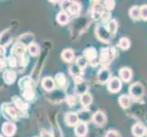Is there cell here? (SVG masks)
<instances>
[{
	"label": "cell",
	"mask_w": 147,
	"mask_h": 137,
	"mask_svg": "<svg viewBox=\"0 0 147 137\" xmlns=\"http://www.w3.org/2000/svg\"><path fill=\"white\" fill-rule=\"evenodd\" d=\"M131 132L134 137H144L146 134V128L143 124L137 123L133 125Z\"/></svg>",
	"instance_id": "8fae6325"
},
{
	"label": "cell",
	"mask_w": 147,
	"mask_h": 137,
	"mask_svg": "<svg viewBox=\"0 0 147 137\" xmlns=\"http://www.w3.org/2000/svg\"><path fill=\"white\" fill-rule=\"evenodd\" d=\"M61 58L64 61L66 62H70L72 61V59L74 58V51L70 49H67L62 51L61 53Z\"/></svg>",
	"instance_id": "7402d4cb"
},
{
	"label": "cell",
	"mask_w": 147,
	"mask_h": 137,
	"mask_svg": "<svg viewBox=\"0 0 147 137\" xmlns=\"http://www.w3.org/2000/svg\"><path fill=\"white\" fill-rule=\"evenodd\" d=\"M131 98L129 97L128 95H125V94H123L120 96L119 98V104L120 106L123 109H128L130 106H131Z\"/></svg>",
	"instance_id": "d6986e66"
},
{
	"label": "cell",
	"mask_w": 147,
	"mask_h": 137,
	"mask_svg": "<svg viewBox=\"0 0 147 137\" xmlns=\"http://www.w3.org/2000/svg\"><path fill=\"white\" fill-rule=\"evenodd\" d=\"M80 103H82L83 106L87 107V106L90 105L92 103V97L89 92H86L82 95H80Z\"/></svg>",
	"instance_id": "d4e9b609"
},
{
	"label": "cell",
	"mask_w": 147,
	"mask_h": 137,
	"mask_svg": "<svg viewBox=\"0 0 147 137\" xmlns=\"http://www.w3.org/2000/svg\"><path fill=\"white\" fill-rule=\"evenodd\" d=\"M26 47L27 46H25L24 44L20 42H17L12 48V56H15V57H21V56L24 55L25 51H26Z\"/></svg>",
	"instance_id": "5bb4252c"
},
{
	"label": "cell",
	"mask_w": 147,
	"mask_h": 137,
	"mask_svg": "<svg viewBox=\"0 0 147 137\" xmlns=\"http://www.w3.org/2000/svg\"><path fill=\"white\" fill-rule=\"evenodd\" d=\"M80 70L77 65H72V66H70L69 67V72L71 75H73L74 77H79V75L80 73Z\"/></svg>",
	"instance_id": "836d02e7"
},
{
	"label": "cell",
	"mask_w": 147,
	"mask_h": 137,
	"mask_svg": "<svg viewBox=\"0 0 147 137\" xmlns=\"http://www.w3.org/2000/svg\"><path fill=\"white\" fill-rule=\"evenodd\" d=\"M107 87L111 92H113V93L118 92V91H120V90L121 89V80L117 77H113L107 83Z\"/></svg>",
	"instance_id": "5b68a950"
},
{
	"label": "cell",
	"mask_w": 147,
	"mask_h": 137,
	"mask_svg": "<svg viewBox=\"0 0 147 137\" xmlns=\"http://www.w3.org/2000/svg\"><path fill=\"white\" fill-rule=\"evenodd\" d=\"M140 18L147 21V5H143L140 7Z\"/></svg>",
	"instance_id": "d6a6232c"
},
{
	"label": "cell",
	"mask_w": 147,
	"mask_h": 137,
	"mask_svg": "<svg viewBox=\"0 0 147 137\" xmlns=\"http://www.w3.org/2000/svg\"><path fill=\"white\" fill-rule=\"evenodd\" d=\"M3 79L5 82L7 84H13L16 82L17 79V73L13 70H7L3 74Z\"/></svg>",
	"instance_id": "7c38bea8"
},
{
	"label": "cell",
	"mask_w": 147,
	"mask_h": 137,
	"mask_svg": "<svg viewBox=\"0 0 147 137\" xmlns=\"http://www.w3.org/2000/svg\"><path fill=\"white\" fill-rule=\"evenodd\" d=\"M92 121L97 126H103L107 121V117H106L104 113L98 111L92 115Z\"/></svg>",
	"instance_id": "30bf717a"
},
{
	"label": "cell",
	"mask_w": 147,
	"mask_h": 137,
	"mask_svg": "<svg viewBox=\"0 0 147 137\" xmlns=\"http://www.w3.org/2000/svg\"><path fill=\"white\" fill-rule=\"evenodd\" d=\"M55 83L58 84L59 87L60 88H64L66 84H67V79H66V76L63 73H58L55 76Z\"/></svg>",
	"instance_id": "ffe728a7"
},
{
	"label": "cell",
	"mask_w": 147,
	"mask_h": 137,
	"mask_svg": "<svg viewBox=\"0 0 147 137\" xmlns=\"http://www.w3.org/2000/svg\"><path fill=\"white\" fill-rule=\"evenodd\" d=\"M95 34H96V37L98 38V39H100V41H102L104 43H111V38H113V35L108 31V29L106 28V27L101 26V25H99V26L96 28Z\"/></svg>",
	"instance_id": "7a4b0ae2"
},
{
	"label": "cell",
	"mask_w": 147,
	"mask_h": 137,
	"mask_svg": "<svg viewBox=\"0 0 147 137\" xmlns=\"http://www.w3.org/2000/svg\"><path fill=\"white\" fill-rule=\"evenodd\" d=\"M88 133V126L86 123L80 121L75 126V134L78 137H84Z\"/></svg>",
	"instance_id": "9a60e30c"
},
{
	"label": "cell",
	"mask_w": 147,
	"mask_h": 137,
	"mask_svg": "<svg viewBox=\"0 0 147 137\" xmlns=\"http://www.w3.org/2000/svg\"><path fill=\"white\" fill-rule=\"evenodd\" d=\"M129 93L131 98L134 99H140L143 97L144 93V88L141 82H135L131 84L129 88Z\"/></svg>",
	"instance_id": "3957f363"
},
{
	"label": "cell",
	"mask_w": 147,
	"mask_h": 137,
	"mask_svg": "<svg viewBox=\"0 0 147 137\" xmlns=\"http://www.w3.org/2000/svg\"><path fill=\"white\" fill-rule=\"evenodd\" d=\"M13 101H14L15 106H16V108L18 110L23 111H26L28 109V104L25 103L22 99H20L18 97H15Z\"/></svg>",
	"instance_id": "cb8c5ba5"
},
{
	"label": "cell",
	"mask_w": 147,
	"mask_h": 137,
	"mask_svg": "<svg viewBox=\"0 0 147 137\" xmlns=\"http://www.w3.org/2000/svg\"><path fill=\"white\" fill-rule=\"evenodd\" d=\"M17 131V126L12 121H6L2 125V132L7 137H11L15 134Z\"/></svg>",
	"instance_id": "ba28073f"
},
{
	"label": "cell",
	"mask_w": 147,
	"mask_h": 137,
	"mask_svg": "<svg viewBox=\"0 0 147 137\" xmlns=\"http://www.w3.org/2000/svg\"><path fill=\"white\" fill-rule=\"evenodd\" d=\"M67 103L71 107L76 103V97L74 95H69L67 97Z\"/></svg>",
	"instance_id": "f35d334b"
},
{
	"label": "cell",
	"mask_w": 147,
	"mask_h": 137,
	"mask_svg": "<svg viewBox=\"0 0 147 137\" xmlns=\"http://www.w3.org/2000/svg\"><path fill=\"white\" fill-rule=\"evenodd\" d=\"M11 38H11V34L9 33L8 30L3 32L1 35H0V46L5 48V46H7L10 42Z\"/></svg>",
	"instance_id": "44dd1931"
},
{
	"label": "cell",
	"mask_w": 147,
	"mask_h": 137,
	"mask_svg": "<svg viewBox=\"0 0 147 137\" xmlns=\"http://www.w3.org/2000/svg\"><path fill=\"white\" fill-rule=\"evenodd\" d=\"M120 78L125 82H128L133 78V72H131V70L128 67H123L120 70L119 72Z\"/></svg>",
	"instance_id": "2e32d148"
},
{
	"label": "cell",
	"mask_w": 147,
	"mask_h": 137,
	"mask_svg": "<svg viewBox=\"0 0 147 137\" xmlns=\"http://www.w3.org/2000/svg\"><path fill=\"white\" fill-rule=\"evenodd\" d=\"M111 14L110 11H104L102 14L100 15V19L102 20L103 22H106L111 18Z\"/></svg>",
	"instance_id": "d590c367"
},
{
	"label": "cell",
	"mask_w": 147,
	"mask_h": 137,
	"mask_svg": "<svg viewBox=\"0 0 147 137\" xmlns=\"http://www.w3.org/2000/svg\"><path fill=\"white\" fill-rule=\"evenodd\" d=\"M18 111L16 106H11V105H5L3 108L4 115L7 118L12 120V119H17L18 116Z\"/></svg>",
	"instance_id": "277c9868"
},
{
	"label": "cell",
	"mask_w": 147,
	"mask_h": 137,
	"mask_svg": "<svg viewBox=\"0 0 147 137\" xmlns=\"http://www.w3.org/2000/svg\"><path fill=\"white\" fill-rule=\"evenodd\" d=\"M88 86L86 84L85 82H83L82 80H80V82H77V85H76V91L80 95H82L84 93L87 92Z\"/></svg>",
	"instance_id": "603a6c76"
},
{
	"label": "cell",
	"mask_w": 147,
	"mask_h": 137,
	"mask_svg": "<svg viewBox=\"0 0 147 137\" xmlns=\"http://www.w3.org/2000/svg\"><path fill=\"white\" fill-rule=\"evenodd\" d=\"M57 21L61 24V25H65L69 22V15L67 12L65 11H61L59 12L58 15H57Z\"/></svg>",
	"instance_id": "f1b7e54d"
},
{
	"label": "cell",
	"mask_w": 147,
	"mask_h": 137,
	"mask_svg": "<svg viewBox=\"0 0 147 137\" xmlns=\"http://www.w3.org/2000/svg\"><path fill=\"white\" fill-rule=\"evenodd\" d=\"M55 80L50 77H46L42 80V87L47 91H51L55 88Z\"/></svg>",
	"instance_id": "e0dca14e"
},
{
	"label": "cell",
	"mask_w": 147,
	"mask_h": 137,
	"mask_svg": "<svg viewBox=\"0 0 147 137\" xmlns=\"http://www.w3.org/2000/svg\"><path fill=\"white\" fill-rule=\"evenodd\" d=\"M130 18L134 20H137L140 18V7L138 6H134L130 8L129 11Z\"/></svg>",
	"instance_id": "83f0119b"
},
{
	"label": "cell",
	"mask_w": 147,
	"mask_h": 137,
	"mask_svg": "<svg viewBox=\"0 0 147 137\" xmlns=\"http://www.w3.org/2000/svg\"><path fill=\"white\" fill-rule=\"evenodd\" d=\"M22 95L23 98L26 101H32L35 97L34 88H28L22 90Z\"/></svg>",
	"instance_id": "484cf974"
},
{
	"label": "cell",
	"mask_w": 147,
	"mask_h": 137,
	"mask_svg": "<svg viewBox=\"0 0 147 137\" xmlns=\"http://www.w3.org/2000/svg\"><path fill=\"white\" fill-rule=\"evenodd\" d=\"M105 137H121L120 134L115 130H109L105 134Z\"/></svg>",
	"instance_id": "8d00e7d4"
},
{
	"label": "cell",
	"mask_w": 147,
	"mask_h": 137,
	"mask_svg": "<svg viewBox=\"0 0 147 137\" xmlns=\"http://www.w3.org/2000/svg\"><path fill=\"white\" fill-rule=\"evenodd\" d=\"M118 46L123 50H127L129 49V48L131 47V41L128 38H121L120 40H119V43H118Z\"/></svg>",
	"instance_id": "f546056e"
},
{
	"label": "cell",
	"mask_w": 147,
	"mask_h": 137,
	"mask_svg": "<svg viewBox=\"0 0 147 137\" xmlns=\"http://www.w3.org/2000/svg\"><path fill=\"white\" fill-rule=\"evenodd\" d=\"M8 64L10 67L12 68H16L17 66L18 65V60L17 59V57H15V56H11V57L9 58V60H8Z\"/></svg>",
	"instance_id": "e575fe53"
},
{
	"label": "cell",
	"mask_w": 147,
	"mask_h": 137,
	"mask_svg": "<svg viewBox=\"0 0 147 137\" xmlns=\"http://www.w3.org/2000/svg\"><path fill=\"white\" fill-rule=\"evenodd\" d=\"M19 87L21 88V90L28 89V88H34V82L32 79L29 77L22 78L19 82Z\"/></svg>",
	"instance_id": "ac0fdd59"
},
{
	"label": "cell",
	"mask_w": 147,
	"mask_h": 137,
	"mask_svg": "<svg viewBox=\"0 0 147 137\" xmlns=\"http://www.w3.org/2000/svg\"><path fill=\"white\" fill-rule=\"evenodd\" d=\"M28 48V52H29V54L31 55V56H33V57L38 55V53H39V47H38V44L33 42V43L30 44Z\"/></svg>",
	"instance_id": "4dcf8cb0"
},
{
	"label": "cell",
	"mask_w": 147,
	"mask_h": 137,
	"mask_svg": "<svg viewBox=\"0 0 147 137\" xmlns=\"http://www.w3.org/2000/svg\"><path fill=\"white\" fill-rule=\"evenodd\" d=\"M87 64H88V61L84 57H79L76 59V65H77L80 70L85 69L87 67Z\"/></svg>",
	"instance_id": "1f68e13d"
},
{
	"label": "cell",
	"mask_w": 147,
	"mask_h": 137,
	"mask_svg": "<svg viewBox=\"0 0 147 137\" xmlns=\"http://www.w3.org/2000/svg\"><path fill=\"white\" fill-rule=\"evenodd\" d=\"M83 55H84L83 57L87 59V61H89L90 63L94 62L98 57L97 50H96V49L93 47H90V48L86 49L83 51Z\"/></svg>",
	"instance_id": "9c48e42d"
},
{
	"label": "cell",
	"mask_w": 147,
	"mask_h": 137,
	"mask_svg": "<svg viewBox=\"0 0 147 137\" xmlns=\"http://www.w3.org/2000/svg\"><path fill=\"white\" fill-rule=\"evenodd\" d=\"M67 4L65 5L66 7L64 8L63 11H69L71 15L73 16H77V15L80 13V8H82V6L80 5V3L78 2H70V1H68L66 2Z\"/></svg>",
	"instance_id": "52a82bcc"
},
{
	"label": "cell",
	"mask_w": 147,
	"mask_h": 137,
	"mask_svg": "<svg viewBox=\"0 0 147 137\" xmlns=\"http://www.w3.org/2000/svg\"><path fill=\"white\" fill-rule=\"evenodd\" d=\"M104 6L108 10H111L115 7V2L113 1V0H111H111H107V1H104Z\"/></svg>",
	"instance_id": "74e56055"
},
{
	"label": "cell",
	"mask_w": 147,
	"mask_h": 137,
	"mask_svg": "<svg viewBox=\"0 0 147 137\" xmlns=\"http://www.w3.org/2000/svg\"><path fill=\"white\" fill-rule=\"evenodd\" d=\"M97 79L100 83H108L109 80L111 79V73L108 69L102 68L99 70L97 74Z\"/></svg>",
	"instance_id": "8992f818"
},
{
	"label": "cell",
	"mask_w": 147,
	"mask_h": 137,
	"mask_svg": "<svg viewBox=\"0 0 147 137\" xmlns=\"http://www.w3.org/2000/svg\"><path fill=\"white\" fill-rule=\"evenodd\" d=\"M41 137H53V136H52L51 134H49L48 132L45 131V132H43V133H42Z\"/></svg>",
	"instance_id": "60d3db41"
},
{
	"label": "cell",
	"mask_w": 147,
	"mask_h": 137,
	"mask_svg": "<svg viewBox=\"0 0 147 137\" xmlns=\"http://www.w3.org/2000/svg\"><path fill=\"white\" fill-rule=\"evenodd\" d=\"M65 121L69 126H76L79 124V115L76 113H68L65 115Z\"/></svg>",
	"instance_id": "4fadbf2b"
},
{
	"label": "cell",
	"mask_w": 147,
	"mask_h": 137,
	"mask_svg": "<svg viewBox=\"0 0 147 137\" xmlns=\"http://www.w3.org/2000/svg\"><path fill=\"white\" fill-rule=\"evenodd\" d=\"M0 137H3V136H2V135H0Z\"/></svg>",
	"instance_id": "7bdbcfd3"
},
{
	"label": "cell",
	"mask_w": 147,
	"mask_h": 137,
	"mask_svg": "<svg viewBox=\"0 0 147 137\" xmlns=\"http://www.w3.org/2000/svg\"><path fill=\"white\" fill-rule=\"evenodd\" d=\"M106 28L108 29V31L111 35H115L116 32H117V29H118V23H117V21H116L115 19H111V21L107 24Z\"/></svg>",
	"instance_id": "4316f807"
},
{
	"label": "cell",
	"mask_w": 147,
	"mask_h": 137,
	"mask_svg": "<svg viewBox=\"0 0 147 137\" xmlns=\"http://www.w3.org/2000/svg\"><path fill=\"white\" fill-rule=\"evenodd\" d=\"M115 57V49L113 48H102L100 52V63L107 66L113 60Z\"/></svg>",
	"instance_id": "6da1fadb"
},
{
	"label": "cell",
	"mask_w": 147,
	"mask_h": 137,
	"mask_svg": "<svg viewBox=\"0 0 147 137\" xmlns=\"http://www.w3.org/2000/svg\"><path fill=\"white\" fill-rule=\"evenodd\" d=\"M5 67H6V62H5V59H0V72L5 69Z\"/></svg>",
	"instance_id": "ab89813d"
},
{
	"label": "cell",
	"mask_w": 147,
	"mask_h": 137,
	"mask_svg": "<svg viewBox=\"0 0 147 137\" xmlns=\"http://www.w3.org/2000/svg\"><path fill=\"white\" fill-rule=\"evenodd\" d=\"M146 135H147V129H146Z\"/></svg>",
	"instance_id": "b9f144b4"
}]
</instances>
